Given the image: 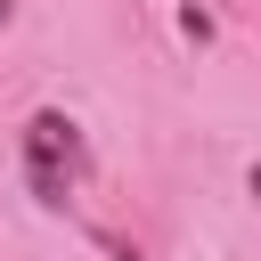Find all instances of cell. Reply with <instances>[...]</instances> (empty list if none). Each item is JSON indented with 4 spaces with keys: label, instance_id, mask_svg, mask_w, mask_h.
Wrapping results in <instances>:
<instances>
[{
    "label": "cell",
    "instance_id": "obj_1",
    "mask_svg": "<svg viewBox=\"0 0 261 261\" xmlns=\"http://www.w3.org/2000/svg\"><path fill=\"white\" fill-rule=\"evenodd\" d=\"M82 171V130L57 114V106H41L33 122H24V179H33V196L41 204H65V179Z\"/></svg>",
    "mask_w": 261,
    "mask_h": 261
},
{
    "label": "cell",
    "instance_id": "obj_3",
    "mask_svg": "<svg viewBox=\"0 0 261 261\" xmlns=\"http://www.w3.org/2000/svg\"><path fill=\"white\" fill-rule=\"evenodd\" d=\"M8 16H16V0H0V24H8Z\"/></svg>",
    "mask_w": 261,
    "mask_h": 261
},
{
    "label": "cell",
    "instance_id": "obj_2",
    "mask_svg": "<svg viewBox=\"0 0 261 261\" xmlns=\"http://www.w3.org/2000/svg\"><path fill=\"white\" fill-rule=\"evenodd\" d=\"M245 188H253V204H261V163H253V171H245Z\"/></svg>",
    "mask_w": 261,
    "mask_h": 261
}]
</instances>
